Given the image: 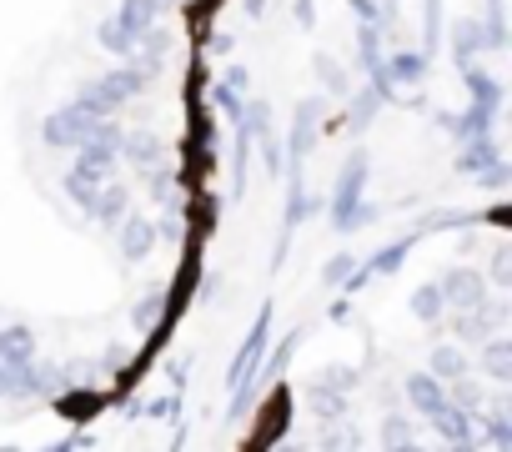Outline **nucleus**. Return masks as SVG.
Here are the masks:
<instances>
[{
	"label": "nucleus",
	"mask_w": 512,
	"mask_h": 452,
	"mask_svg": "<svg viewBox=\"0 0 512 452\" xmlns=\"http://www.w3.org/2000/svg\"><path fill=\"white\" fill-rule=\"evenodd\" d=\"M272 302L256 312V322H251V332L241 337V347H236V357H231V367H226V387H231V407H226V417H246L251 407H256V367H262V357H267V337H272Z\"/></svg>",
	"instance_id": "nucleus-1"
},
{
	"label": "nucleus",
	"mask_w": 512,
	"mask_h": 452,
	"mask_svg": "<svg viewBox=\"0 0 512 452\" xmlns=\"http://www.w3.org/2000/svg\"><path fill=\"white\" fill-rule=\"evenodd\" d=\"M156 76L151 71H141V66H111L106 76H91V81H81V91H76V101L91 111V116H116L121 106H131L146 86H151Z\"/></svg>",
	"instance_id": "nucleus-2"
},
{
	"label": "nucleus",
	"mask_w": 512,
	"mask_h": 452,
	"mask_svg": "<svg viewBox=\"0 0 512 452\" xmlns=\"http://www.w3.org/2000/svg\"><path fill=\"white\" fill-rule=\"evenodd\" d=\"M367 166H372V156H367L362 146L342 161L337 191H332V201H327V211H332V232H337V237H352V232H357V206L367 201Z\"/></svg>",
	"instance_id": "nucleus-3"
},
{
	"label": "nucleus",
	"mask_w": 512,
	"mask_h": 452,
	"mask_svg": "<svg viewBox=\"0 0 512 452\" xmlns=\"http://www.w3.org/2000/svg\"><path fill=\"white\" fill-rule=\"evenodd\" d=\"M91 121H96V116H91L81 101H66V106H56V111L41 121V141H46L51 151H76V146L86 141Z\"/></svg>",
	"instance_id": "nucleus-4"
},
{
	"label": "nucleus",
	"mask_w": 512,
	"mask_h": 452,
	"mask_svg": "<svg viewBox=\"0 0 512 452\" xmlns=\"http://www.w3.org/2000/svg\"><path fill=\"white\" fill-rule=\"evenodd\" d=\"M121 136H126V126L116 116H96L91 131H86V141L76 146V161H91L101 171H116L121 166Z\"/></svg>",
	"instance_id": "nucleus-5"
},
{
	"label": "nucleus",
	"mask_w": 512,
	"mask_h": 452,
	"mask_svg": "<svg viewBox=\"0 0 512 452\" xmlns=\"http://www.w3.org/2000/svg\"><path fill=\"white\" fill-rule=\"evenodd\" d=\"M56 392H61V367L56 362L31 357L11 372V402H51Z\"/></svg>",
	"instance_id": "nucleus-6"
},
{
	"label": "nucleus",
	"mask_w": 512,
	"mask_h": 452,
	"mask_svg": "<svg viewBox=\"0 0 512 452\" xmlns=\"http://www.w3.org/2000/svg\"><path fill=\"white\" fill-rule=\"evenodd\" d=\"M442 297H447V312H462V307H482L487 302V277L477 267H447L437 277Z\"/></svg>",
	"instance_id": "nucleus-7"
},
{
	"label": "nucleus",
	"mask_w": 512,
	"mask_h": 452,
	"mask_svg": "<svg viewBox=\"0 0 512 452\" xmlns=\"http://www.w3.org/2000/svg\"><path fill=\"white\" fill-rule=\"evenodd\" d=\"M432 432L447 442V447H482V432H477V412L457 407V402H442L432 417Z\"/></svg>",
	"instance_id": "nucleus-8"
},
{
	"label": "nucleus",
	"mask_w": 512,
	"mask_h": 452,
	"mask_svg": "<svg viewBox=\"0 0 512 452\" xmlns=\"http://www.w3.org/2000/svg\"><path fill=\"white\" fill-rule=\"evenodd\" d=\"M317 121H322V101H317V96L297 101L292 131H287V141H282V156H287V161H302V166H307V151H312V141H317Z\"/></svg>",
	"instance_id": "nucleus-9"
},
{
	"label": "nucleus",
	"mask_w": 512,
	"mask_h": 452,
	"mask_svg": "<svg viewBox=\"0 0 512 452\" xmlns=\"http://www.w3.org/2000/svg\"><path fill=\"white\" fill-rule=\"evenodd\" d=\"M116 247H121V257L126 262H146L151 257V247H156V221L151 216H121V226H116Z\"/></svg>",
	"instance_id": "nucleus-10"
},
{
	"label": "nucleus",
	"mask_w": 512,
	"mask_h": 452,
	"mask_svg": "<svg viewBox=\"0 0 512 452\" xmlns=\"http://www.w3.org/2000/svg\"><path fill=\"white\" fill-rule=\"evenodd\" d=\"M86 211H91V216L106 226V232H116V226H121V216L131 211V186H126V181H116V171H111V176L101 181L96 201H91Z\"/></svg>",
	"instance_id": "nucleus-11"
},
{
	"label": "nucleus",
	"mask_w": 512,
	"mask_h": 452,
	"mask_svg": "<svg viewBox=\"0 0 512 452\" xmlns=\"http://www.w3.org/2000/svg\"><path fill=\"white\" fill-rule=\"evenodd\" d=\"M442 322H452V332H457V342H467V347H482L492 332H497V317L487 312V302L482 307H462V312H447Z\"/></svg>",
	"instance_id": "nucleus-12"
},
{
	"label": "nucleus",
	"mask_w": 512,
	"mask_h": 452,
	"mask_svg": "<svg viewBox=\"0 0 512 452\" xmlns=\"http://www.w3.org/2000/svg\"><path fill=\"white\" fill-rule=\"evenodd\" d=\"M492 161H502V146H497V131H487V136H467V141H457V171H462V176H477V171H487Z\"/></svg>",
	"instance_id": "nucleus-13"
},
{
	"label": "nucleus",
	"mask_w": 512,
	"mask_h": 452,
	"mask_svg": "<svg viewBox=\"0 0 512 452\" xmlns=\"http://www.w3.org/2000/svg\"><path fill=\"white\" fill-rule=\"evenodd\" d=\"M307 402H312V417H322V422H342V417L352 412V392H342V387H332V382H322V377H312Z\"/></svg>",
	"instance_id": "nucleus-14"
},
{
	"label": "nucleus",
	"mask_w": 512,
	"mask_h": 452,
	"mask_svg": "<svg viewBox=\"0 0 512 452\" xmlns=\"http://www.w3.org/2000/svg\"><path fill=\"white\" fill-rule=\"evenodd\" d=\"M31 357H36V332H31L26 322H0V362L16 372V367L31 362Z\"/></svg>",
	"instance_id": "nucleus-15"
},
{
	"label": "nucleus",
	"mask_w": 512,
	"mask_h": 452,
	"mask_svg": "<svg viewBox=\"0 0 512 452\" xmlns=\"http://www.w3.org/2000/svg\"><path fill=\"white\" fill-rule=\"evenodd\" d=\"M382 71H387V81L402 91V86H417V81L432 71V56H422V51H392V56H382Z\"/></svg>",
	"instance_id": "nucleus-16"
},
{
	"label": "nucleus",
	"mask_w": 512,
	"mask_h": 452,
	"mask_svg": "<svg viewBox=\"0 0 512 452\" xmlns=\"http://www.w3.org/2000/svg\"><path fill=\"white\" fill-rule=\"evenodd\" d=\"M121 161H131L136 171L161 166V161H166V141L151 136V131H126V136H121Z\"/></svg>",
	"instance_id": "nucleus-17"
},
{
	"label": "nucleus",
	"mask_w": 512,
	"mask_h": 452,
	"mask_svg": "<svg viewBox=\"0 0 512 452\" xmlns=\"http://www.w3.org/2000/svg\"><path fill=\"white\" fill-rule=\"evenodd\" d=\"M402 392H407V402H412L422 417H432V412L447 402V382H442V377H432V372H412V377L402 382Z\"/></svg>",
	"instance_id": "nucleus-18"
},
{
	"label": "nucleus",
	"mask_w": 512,
	"mask_h": 452,
	"mask_svg": "<svg viewBox=\"0 0 512 452\" xmlns=\"http://www.w3.org/2000/svg\"><path fill=\"white\" fill-rule=\"evenodd\" d=\"M106 176H111V171H101V166H91V161H71V171H66V196L86 211V206L96 201V191H101Z\"/></svg>",
	"instance_id": "nucleus-19"
},
{
	"label": "nucleus",
	"mask_w": 512,
	"mask_h": 452,
	"mask_svg": "<svg viewBox=\"0 0 512 452\" xmlns=\"http://www.w3.org/2000/svg\"><path fill=\"white\" fill-rule=\"evenodd\" d=\"M417 242H422V237H417V226H412V232H402L397 242H387V247L362 267V272H367V277H392V272H402V262L412 257V247H417Z\"/></svg>",
	"instance_id": "nucleus-20"
},
{
	"label": "nucleus",
	"mask_w": 512,
	"mask_h": 452,
	"mask_svg": "<svg viewBox=\"0 0 512 452\" xmlns=\"http://www.w3.org/2000/svg\"><path fill=\"white\" fill-rule=\"evenodd\" d=\"M457 76H462V86L472 91V101H477V106H492V111H502L507 91H502V81H497V76H487V71H482L477 61H467V66H462Z\"/></svg>",
	"instance_id": "nucleus-21"
},
{
	"label": "nucleus",
	"mask_w": 512,
	"mask_h": 452,
	"mask_svg": "<svg viewBox=\"0 0 512 452\" xmlns=\"http://www.w3.org/2000/svg\"><path fill=\"white\" fill-rule=\"evenodd\" d=\"M477 51H482V16H462V21H452V61H457V71H462Z\"/></svg>",
	"instance_id": "nucleus-22"
},
{
	"label": "nucleus",
	"mask_w": 512,
	"mask_h": 452,
	"mask_svg": "<svg viewBox=\"0 0 512 452\" xmlns=\"http://www.w3.org/2000/svg\"><path fill=\"white\" fill-rule=\"evenodd\" d=\"M427 372H432V377H442V382H452V377L472 372V357H467L457 342H437V347H432V357H427Z\"/></svg>",
	"instance_id": "nucleus-23"
},
{
	"label": "nucleus",
	"mask_w": 512,
	"mask_h": 452,
	"mask_svg": "<svg viewBox=\"0 0 512 452\" xmlns=\"http://www.w3.org/2000/svg\"><path fill=\"white\" fill-rule=\"evenodd\" d=\"M246 161H251V131L246 121H236L231 126V201L246 191Z\"/></svg>",
	"instance_id": "nucleus-24"
},
{
	"label": "nucleus",
	"mask_w": 512,
	"mask_h": 452,
	"mask_svg": "<svg viewBox=\"0 0 512 452\" xmlns=\"http://www.w3.org/2000/svg\"><path fill=\"white\" fill-rule=\"evenodd\" d=\"M412 317L427 322V327H442V317H447V297H442L437 282H422V287L412 292Z\"/></svg>",
	"instance_id": "nucleus-25"
},
{
	"label": "nucleus",
	"mask_w": 512,
	"mask_h": 452,
	"mask_svg": "<svg viewBox=\"0 0 512 452\" xmlns=\"http://www.w3.org/2000/svg\"><path fill=\"white\" fill-rule=\"evenodd\" d=\"M482 367H487L492 382H512V342H507L502 332H492V337L482 342Z\"/></svg>",
	"instance_id": "nucleus-26"
},
{
	"label": "nucleus",
	"mask_w": 512,
	"mask_h": 452,
	"mask_svg": "<svg viewBox=\"0 0 512 452\" xmlns=\"http://www.w3.org/2000/svg\"><path fill=\"white\" fill-rule=\"evenodd\" d=\"M477 432H482V442H492V447H512V412H507V402H497L492 412L482 407V412H477Z\"/></svg>",
	"instance_id": "nucleus-27"
},
{
	"label": "nucleus",
	"mask_w": 512,
	"mask_h": 452,
	"mask_svg": "<svg viewBox=\"0 0 512 452\" xmlns=\"http://www.w3.org/2000/svg\"><path fill=\"white\" fill-rule=\"evenodd\" d=\"M297 342H302V332H292L272 357H262V367H256V387H272V382H282V372L292 367V357H297Z\"/></svg>",
	"instance_id": "nucleus-28"
},
{
	"label": "nucleus",
	"mask_w": 512,
	"mask_h": 452,
	"mask_svg": "<svg viewBox=\"0 0 512 452\" xmlns=\"http://www.w3.org/2000/svg\"><path fill=\"white\" fill-rule=\"evenodd\" d=\"M141 181H146V196H151L156 206H176V171H171L166 161H161V166H146Z\"/></svg>",
	"instance_id": "nucleus-29"
},
{
	"label": "nucleus",
	"mask_w": 512,
	"mask_h": 452,
	"mask_svg": "<svg viewBox=\"0 0 512 452\" xmlns=\"http://www.w3.org/2000/svg\"><path fill=\"white\" fill-rule=\"evenodd\" d=\"M121 26L131 31V36H141L146 26H156L161 21V6H156V0H121Z\"/></svg>",
	"instance_id": "nucleus-30"
},
{
	"label": "nucleus",
	"mask_w": 512,
	"mask_h": 452,
	"mask_svg": "<svg viewBox=\"0 0 512 452\" xmlns=\"http://www.w3.org/2000/svg\"><path fill=\"white\" fill-rule=\"evenodd\" d=\"M96 41H101V46H106L116 61H126V56H131V46H136V36L121 26V16H106V21L96 26Z\"/></svg>",
	"instance_id": "nucleus-31"
},
{
	"label": "nucleus",
	"mask_w": 512,
	"mask_h": 452,
	"mask_svg": "<svg viewBox=\"0 0 512 452\" xmlns=\"http://www.w3.org/2000/svg\"><path fill=\"white\" fill-rule=\"evenodd\" d=\"M377 111H382V96H377L372 86H362V91H352V101H347V126H352V131H367Z\"/></svg>",
	"instance_id": "nucleus-32"
},
{
	"label": "nucleus",
	"mask_w": 512,
	"mask_h": 452,
	"mask_svg": "<svg viewBox=\"0 0 512 452\" xmlns=\"http://www.w3.org/2000/svg\"><path fill=\"white\" fill-rule=\"evenodd\" d=\"M377 442H382V447H417L422 437L412 432V422H407L402 412H387L382 427H377Z\"/></svg>",
	"instance_id": "nucleus-33"
},
{
	"label": "nucleus",
	"mask_w": 512,
	"mask_h": 452,
	"mask_svg": "<svg viewBox=\"0 0 512 452\" xmlns=\"http://www.w3.org/2000/svg\"><path fill=\"white\" fill-rule=\"evenodd\" d=\"M447 402H457V407H467V412H482V407H487V392L472 382V372H462V377L447 382Z\"/></svg>",
	"instance_id": "nucleus-34"
},
{
	"label": "nucleus",
	"mask_w": 512,
	"mask_h": 452,
	"mask_svg": "<svg viewBox=\"0 0 512 452\" xmlns=\"http://www.w3.org/2000/svg\"><path fill=\"white\" fill-rule=\"evenodd\" d=\"M467 226H472V211H432V216L417 221V237H427V232H467Z\"/></svg>",
	"instance_id": "nucleus-35"
},
{
	"label": "nucleus",
	"mask_w": 512,
	"mask_h": 452,
	"mask_svg": "<svg viewBox=\"0 0 512 452\" xmlns=\"http://www.w3.org/2000/svg\"><path fill=\"white\" fill-rule=\"evenodd\" d=\"M442 46V0H422V56H437Z\"/></svg>",
	"instance_id": "nucleus-36"
},
{
	"label": "nucleus",
	"mask_w": 512,
	"mask_h": 452,
	"mask_svg": "<svg viewBox=\"0 0 512 452\" xmlns=\"http://www.w3.org/2000/svg\"><path fill=\"white\" fill-rule=\"evenodd\" d=\"M251 146L262 151V166H267L272 176H282L287 156H282V136H277V126H272V131H256V136H251Z\"/></svg>",
	"instance_id": "nucleus-37"
},
{
	"label": "nucleus",
	"mask_w": 512,
	"mask_h": 452,
	"mask_svg": "<svg viewBox=\"0 0 512 452\" xmlns=\"http://www.w3.org/2000/svg\"><path fill=\"white\" fill-rule=\"evenodd\" d=\"M211 106H216V111H221V116L236 126V121H241V111H246V96H241V91H231V86L221 81V86H211Z\"/></svg>",
	"instance_id": "nucleus-38"
},
{
	"label": "nucleus",
	"mask_w": 512,
	"mask_h": 452,
	"mask_svg": "<svg viewBox=\"0 0 512 452\" xmlns=\"http://www.w3.org/2000/svg\"><path fill=\"white\" fill-rule=\"evenodd\" d=\"M312 66H317V76H322V86H327L332 96H347V91H352V81H347V71H342V66L332 61V56H317Z\"/></svg>",
	"instance_id": "nucleus-39"
},
{
	"label": "nucleus",
	"mask_w": 512,
	"mask_h": 452,
	"mask_svg": "<svg viewBox=\"0 0 512 452\" xmlns=\"http://www.w3.org/2000/svg\"><path fill=\"white\" fill-rule=\"evenodd\" d=\"M156 242H186V216L176 206H161V221H156Z\"/></svg>",
	"instance_id": "nucleus-40"
},
{
	"label": "nucleus",
	"mask_w": 512,
	"mask_h": 452,
	"mask_svg": "<svg viewBox=\"0 0 512 452\" xmlns=\"http://www.w3.org/2000/svg\"><path fill=\"white\" fill-rule=\"evenodd\" d=\"M161 302H166L161 292H146V297L131 307V322H136V332H151V322L161 317Z\"/></svg>",
	"instance_id": "nucleus-41"
},
{
	"label": "nucleus",
	"mask_w": 512,
	"mask_h": 452,
	"mask_svg": "<svg viewBox=\"0 0 512 452\" xmlns=\"http://www.w3.org/2000/svg\"><path fill=\"white\" fill-rule=\"evenodd\" d=\"M352 267H357V257H352V252H337V257H327V267H322V287H342Z\"/></svg>",
	"instance_id": "nucleus-42"
},
{
	"label": "nucleus",
	"mask_w": 512,
	"mask_h": 452,
	"mask_svg": "<svg viewBox=\"0 0 512 452\" xmlns=\"http://www.w3.org/2000/svg\"><path fill=\"white\" fill-rule=\"evenodd\" d=\"M487 282H492V287H502V292L512 287V247H497V252H492V267H487Z\"/></svg>",
	"instance_id": "nucleus-43"
},
{
	"label": "nucleus",
	"mask_w": 512,
	"mask_h": 452,
	"mask_svg": "<svg viewBox=\"0 0 512 452\" xmlns=\"http://www.w3.org/2000/svg\"><path fill=\"white\" fill-rule=\"evenodd\" d=\"M472 181H477V186H487V191H502V186H507V161H492V166H487V171H477Z\"/></svg>",
	"instance_id": "nucleus-44"
},
{
	"label": "nucleus",
	"mask_w": 512,
	"mask_h": 452,
	"mask_svg": "<svg viewBox=\"0 0 512 452\" xmlns=\"http://www.w3.org/2000/svg\"><path fill=\"white\" fill-rule=\"evenodd\" d=\"M322 447H362V432L357 427H332V432H322Z\"/></svg>",
	"instance_id": "nucleus-45"
},
{
	"label": "nucleus",
	"mask_w": 512,
	"mask_h": 452,
	"mask_svg": "<svg viewBox=\"0 0 512 452\" xmlns=\"http://www.w3.org/2000/svg\"><path fill=\"white\" fill-rule=\"evenodd\" d=\"M347 6H352V16H357V21L382 26V6H377V0H347ZM382 36H387V31H382Z\"/></svg>",
	"instance_id": "nucleus-46"
},
{
	"label": "nucleus",
	"mask_w": 512,
	"mask_h": 452,
	"mask_svg": "<svg viewBox=\"0 0 512 452\" xmlns=\"http://www.w3.org/2000/svg\"><path fill=\"white\" fill-rule=\"evenodd\" d=\"M322 382H332V387L352 392V387H357V367H327V372H322Z\"/></svg>",
	"instance_id": "nucleus-47"
},
{
	"label": "nucleus",
	"mask_w": 512,
	"mask_h": 452,
	"mask_svg": "<svg viewBox=\"0 0 512 452\" xmlns=\"http://www.w3.org/2000/svg\"><path fill=\"white\" fill-rule=\"evenodd\" d=\"M292 16H297L302 31H312V21H317V0H292Z\"/></svg>",
	"instance_id": "nucleus-48"
},
{
	"label": "nucleus",
	"mask_w": 512,
	"mask_h": 452,
	"mask_svg": "<svg viewBox=\"0 0 512 452\" xmlns=\"http://www.w3.org/2000/svg\"><path fill=\"white\" fill-rule=\"evenodd\" d=\"M56 447H61V452H86V447H96V437H91V432H71V437H61Z\"/></svg>",
	"instance_id": "nucleus-49"
},
{
	"label": "nucleus",
	"mask_w": 512,
	"mask_h": 452,
	"mask_svg": "<svg viewBox=\"0 0 512 452\" xmlns=\"http://www.w3.org/2000/svg\"><path fill=\"white\" fill-rule=\"evenodd\" d=\"M221 81H226L231 91H246V81H251V76H246V66H226V76H221Z\"/></svg>",
	"instance_id": "nucleus-50"
},
{
	"label": "nucleus",
	"mask_w": 512,
	"mask_h": 452,
	"mask_svg": "<svg viewBox=\"0 0 512 452\" xmlns=\"http://www.w3.org/2000/svg\"><path fill=\"white\" fill-rule=\"evenodd\" d=\"M0 402H11V367L0 362Z\"/></svg>",
	"instance_id": "nucleus-51"
},
{
	"label": "nucleus",
	"mask_w": 512,
	"mask_h": 452,
	"mask_svg": "<svg viewBox=\"0 0 512 452\" xmlns=\"http://www.w3.org/2000/svg\"><path fill=\"white\" fill-rule=\"evenodd\" d=\"M231 51V36H211V56H226Z\"/></svg>",
	"instance_id": "nucleus-52"
},
{
	"label": "nucleus",
	"mask_w": 512,
	"mask_h": 452,
	"mask_svg": "<svg viewBox=\"0 0 512 452\" xmlns=\"http://www.w3.org/2000/svg\"><path fill=\"white\" fill-rule=\"evenodd\" d=\"M241 11H246V16H262V11H267V0H241Z\"/></svg>",
	"instance_id": "nucleus-53"
}]
</instances>
